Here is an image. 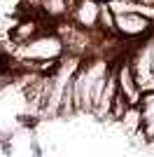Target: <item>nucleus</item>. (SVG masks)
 <instances>
[{"label": "nucleus", "mask_w": 154, "mask_h": 157, "mask_svg": "<svg viewBox=\"0 0 154 157\" xmlns=\"http://www.w3.org/2000/svg\"><path fill=\"white\" fill-rule=\"evenodd\" d=\"M135 138H142V143L154 141V115H149V117L142 120V129H140V134H138Z\"/></svg>", "instance_id": "obj_9"}, {"label": "nucleus", "mask_w": 154, "mask_h": 157, "mask_svg": "<svg viewBox=\"0 0 154 157\" xmlns=\"http://www.w3.org/2000/svg\"><path fill=\"white\" fill-rule=\"evenodd\" d=\"M115 26H117V35L119 38H140L152 33L154 21L142 17L138 12H124V14H115Z\"/></svg>", "instance_id": "obj_4"}, {"label": "nucleus", "mask_w": 154, "mask_h": 157, "mask_svg": "<svg viewBox=\"0 0 154 157\" xmlns=\"http://www.w3.org/2000/svg\"><path fill=\"white\" fill-rule=\"evenodd\" d=\"M101 33L103 35H117V26H115V12L110 10L108 0L101 2Z\"/></svg>", "instance_id": "obj_8"}, {"label": "nucleus", "mask_w": 154, "mask_h": 157, "mask_svg": "<svg viewBox=\"0 0 154 157\" xmlns=\"http://www.w3.org/2000/svg\"><path fill=\"white\" fill-rule=\"evenodd\" d=\"M131 68H133L135 78H138V85L142 87V92L149 87V82L154 80V63H152V52H149V45L145 42L142 47H138L131 56Z\"/></svg>", "instance_id": "obj_5"}, {"label": "nucleus", "mask_w": 154, "mask_h": 157, "mask_svg": "<svg viewBox=\"0 0 154 157\" xmlns=\"http://www.w3.org/2000/svg\"><path fill=\"white\" fill-rule=\"evenodd\" d=\"M117 124L122 127L128 136H138L140 129H142V108H140V103L128 105L126 110H124V115L117 120Z\"/></svg>", "instance_id": "obj_7"}, {"label": "nucleus", "mask_w": 154, "mask_h": 157, "mask_svg": "<svg viewBox=\"0 0 154 157\" xmlns=\"http://www.w3.org/2000/svg\"><path fill=\"white\" fill-rule=\"evenodd\" d=\"M0 138H2V134H0Z\"/></svg>", "instance_id": "obj_10"}, {"label": "nucleus", "mask_w": 154, "mask_h": 157, "mask_svg": "<svg viewBox=\"0 0 154 157\" xmlns=\"http://www.w3.org/2000/svg\"><path fill=\"white\" fill-rule=\"evenodd\" d=\"M65 54V42L54 28L38 33L24 45H16V56L21 61H58Z\"/></svg>", "instance_id": "obj_1"}, {"label": "nucleus", "mask_w": 154, "mask_h": 157, "mask_svg": "<svg viewBox=\"0 0 154 157\" xmlns=\"http://www.w3.org/2000/svg\"><path fill=\"white\" fill-rule=\"evenodd\" d=\"M115 73H117V85H119V94L126 98L131 105L140 103L142 101V87L138 85V78H135L133 68H131V61H117L115 63Z\"/></svg>", "instance_id": "obj_3"}, {"label": "nucleus", "mask_w": 154, "mask_h": 157, "mask_svg": "<svg viewBox=\"0 0 154 157\" xmlns=\"http://www.w3.org/2000/svg\"><path fill=\"white\" fill-rule=\"evenodd\" d=\"M101 2L103 0H70V21L84 31H101Z\"/></svg>", "instance_id": "obj_2"}, {"label": "nucleus", "mask_w": 154, "mask_h": 157, "mask_svg": "<svg viewBox=\"0 0 154 157\" xmlns=\"http://www.w3.org/2000/svg\"><path fill=\"white\" fill-rule=\"evenodd\" d=\"M38 33H42V21L38 17H21V19H16V24L9 31V40L16 47V45L28 42L31 38H35Z\"/></svg>", "instance_id": "obj_6"}]
</instances>
